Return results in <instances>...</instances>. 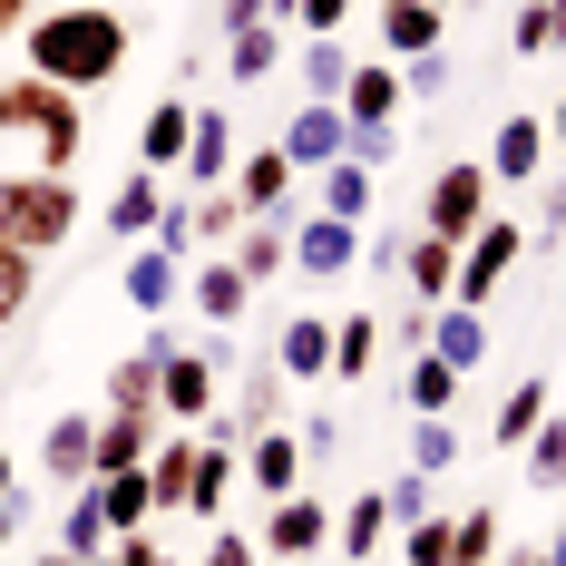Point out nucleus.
<instances>
[{"mask_svg": "<svg viewBox=\"0 0 566 566\" xmlns=\"http://www.w3.org/2000/svg\"><path fill=\"white\" fill-rule=\"evenodd\" d=\"M10 537H20V499H0V547H10Z\"/></svg>", "mask_w": 566, "mask_h": 566, "instance_id": "56", "label": "nucleus"}, {"mask_svg": "<svg viewBox=\"0 0 566 566\" xmlns=\"http://www.w3.org/2000/svg\"><path fill=\"white\" fill-rule=\"evenodd\" d=\"M547 20H557V50H566V0H547Z\"/></svg>", "mask_w": 566, "mask_h": 566, "instance_id": "59", "label": "nucleus"}, {"mask_svg": "<svg viewBox=\"0 0 566 566\" xmlns=\"http://www.w3.org/2000/svg\"><path fill=\"white\" fill-rule=\"evenodd\" d=\"M226 186H234V206H244V216H293V186H303V167H293L283 147H244Z\"/></svg>", "mask_w": 566, "mask_h": 566, "instance_id": "9", "label": "nucleus"}, {"mask_svg": "<svg viewBox=\"0 0 566 566\" xmlns=\"http://www.w3.org/2000/svg\"><path fill=\"white\" fill-rule=\"evenodd\" d=\"M381 537H391V499H381V489H361V499L333 517V547H342V557H381Z\"/></svg>", "mask_w": 566, "mask_h": 566, "instance_id": "29", "label": "nucleus"}, {"mask_svg": "<svg viewBox=\"0 0 566 566\" xmlns=\"http://www.w3.org/2000/svg\"><path fill=\"white\" fill-rule=\"evenodd\" d=\"M400 98H410L400 88V59H352V78H342V117L352 127H391Z\"/></svg>", "mask_w": 566, "mask_h": 566, "instance_id": "16", "label": "nucleus"}, {"mask_svg": "<svg viewBox=\"0 0 566 566\" xmlns=\"http://www.w3.org/2000/svg\"><path fill=\"white\" fill-rule=\"evenodd\" d=\"M274 10H293V0H274Z\"/></svg>", "mask_w": 566, "mask_h": 566, "instance_id": "62", "label": "nucleus"}, {"mask_svg": "<svg viewBox=\"0 0 566 566\" xmlns=\"http://www.w3.org/2000/svg\"><path fill=\"white\" fill-rule=\"evenodd\" d=\"M264 557H323L333 547V509L313 499V489H293V499H274L264 509V537H254Z\"/></svg>", "mask_w": 566, "mask_h": 566, "instance_id": "8", "label": "nucleus"}, {"mask_svg": "<svg viewBox=\"0 0 566 566\" xmlns=\"http://www.w3.org/2000/svg\"><path fill=\"white\" fill-rule=\"evenodd\" d=\"M30 293H40V254H20V244H0V333L30 313Z\"/></svg>", "mask_w": 566, "mask_h": 566, "instance_id": "36", "label": "nucleus"}, {"mask_svg": "<svg viewBox=\"0 0 566 566\" xmlns=\"http://www.w3.org/2000/svg\"><path fill=\"white\" fill-rule=\"evenodd\" d=\"M0 499H20V459L0 450Z\"/></svg>", "mask_w": 566, "mask_h": 566, "instance_id": "55", "label": "nucleus"}, {"mask_svg": "<svg viewBox=\"0 0 566 566\" xmlns=\"http://www.w3.org/2000/svg\"><path fill=\"white\" fill-rule=\"evenodd\" d=\"M226 264L254 283V293H264L274 274H293V216H244V226H234V244H226Z\"/></svg>", "mask_w": 566, "mask_h": 566, "instance_id": "14", "label": "nucleus"}, {"mask_svg": "<svg viewBox=\"0 0 566 566\" xmlns=\"http://www.w3.org/2000/svg\"><path fill=\"white\" fill-rule=\"evenodd\" d=\"M430 313H440V303H410V313H391V342H400V352H430Z\"/></svg>", "mask_w": 566, "mask_h": 566, "instance_id": "51", "label": "nucleus"}, {"mask_svg": "<svg viewBox=\"0 0 566 566\" xmlns=\"http://www.w3.org/2000/svg\"><path fill=\"white\" fill-rule=\"evenodd\" d=\"M108 410H157V361H147V352L108 361Z\"/></svg>", "mask_w": 566, "mask_h": 566, "instance_id": "37", "label": "nucleus"}, {"mask_svg": "<svg viewBox=\"0 0 566 566\" xmlns=\"http://www.w3.org/2000/svg\"><path fill=\"white\" fill-rule=\"evenodd\" d=\"M509 40H517L527 59H547V50H557V20H547V0H527V10H517V20H509Z\"/></svg>", "mask_w": 566, "mask_h": 566, "instance_id": "43", "label": "nucleus"}, {"mask_svg": "<svg viewBox=\"0 0 566 566\" xmlns=\"http://www.w3.org/2000/svg\"><path fill=\"white\" fill-rule=\"evenodd\" d=\"M88 566H127V557H117V547H108V557H88Z\"/></svg>", "mask_w": 566, "mask_h": 566, "instance_id": "60", "label": "nucleus"}, {"mask_svg": "<svg viewBox=\"0 0 566 566\" xmlns=\"http://www.w3.org/2000/svg\"><path fill=\"white\" fill-rule=\"evenodd\" d=\"M186 127H196V108H186V88H176V98H157V108H147V127H137V167L176 176V167H186Z\"/></svg>", "mask_w": 566, "mask_h": 566, "instance_id": "23", "label": "nucleus"}, {"mask_svg": "<svg viewBox=\"0 0 566 566\" xmlns=\"http://www.w3.org/2000/svg\"><path fill=\"white\" fill-rule=\"evenodd\" d=\"M440 10H450V0H440Z\"/></svg>", "mask_w": 566, "mask_h": 566, "instance_id": "63", "label": "nucleus"}, {"mask_svg": "<svg viewBox=\"0 0 566 566\" xmlns=\"http://www.w3.org/2000/svg\"><path fill=\"white\" fill-rule=\"evenodd\" d=\"M234 479H254V489H264V509H274V499H293V489H303V440H293V430H254V440H244V450H234Z\"/></svg>", "mask_w": 566, "mask_h": 566, "instance_id": "12", "label": "nucleus"}, {"mask_svg": "<svg viewBox=\"0 0 566 566\" xmlns=\"http://www.w3.org/2000/svg\"><path fill=\"white\" fill-rule=\"evenodd\" d=\"M410 469H420V479L459 469V430H450V420H410Z\"/></svg>", "mask_w": 566, "mask_h": 566, "instance_id": "40", "label": "nucleus"}, {"mask_svg": "<svg viewBox=\"0 0 566 566\" xmlns=\"http://www.w3.org/2000/svg\"><path fill=\"white\" fill-rule=\"evenodd\" d=\"M430 352H440L450 371H479V361H489V313H479V303H440V313H430Z\"/></svg>", "mask_w": 566, "mask_h": 566, "instance_id": "21", "label": "nucleus"}, {"mask_svg": "<svg viewBox=\"0 0 566 566\" xmlns=\"http://www.w3.org/2000/svg\"><path fill=\"white\" fill-rule=\"evenodd\" d=\"M59 547H69V557H108V499H98V479H88V489H69Z\"/></svg>", "mask_w": 566, "mask_h": 566, "instance_id": "32", "label": "nucleus"}, {"mask_svg": "<svg viewBox=\"0 0 566 566\" xmlns=\"http://www.w3.org/2000/svg\"><path fill=\"white\" fill-rule=\"evenodd\" d=\"M0 137L30 147V167L69 176V167H78V147H88V108H78V88L20 69V78H0Z\"/></svg>", "mask_w": 566, "mask_h": 566, "instance_id": "2", "label": "nucleus"}, {"mask_svg": "<svg viewBox=\"0 0 566 566\" xmlns=\"http://www.w3.org/2000/svg\"><path fill=\"white\" fill-rule=\"evenodd\" d=\"M293 440H303V469H323V459L342 450V420H303V430H293Z\"/></svg>", "mask_w": 566, "mask_h": 566, "instance_id": "50", "label": "nucleus"}, {"mask_svg": "<svg viewBox=\"0 0 566 566\" xmlns=\"http://www.w3.org/2000/svg\"><path fill=\"white\" fill-rule=\"evenodd\" d=\"M400 274H410V303H450V293H459V244H450V234H420V226H410Z\"/></svg>", "mask_w": 566, "mask_h": 566, "instance_id": "20", "label": "nucleus"}, {"mask_svg": "<svg viewBox=\"0 0 566 566\" xmlns=\"http://www.w3.org/2000/svg\"><path fill=\"white\" fill-rule=\"evenodd\" d=\"M391 157H400V137H391V127H352V167H371V176H381Z\"/></svg>", "mask_w": 566, "mask_h": 566, "instance_id": "48", "label": "nucleus"}, {"mask_svg": "<svg viewBox=\"0 0 566 566\" xmlns=\"http://www.w3.org/2000/svg\"><path fill=\"white\" fill-rule=\"evenodd\" d=\"M400 254H410V226H400V234L361 226V264H381V274H400Z\"/></svg>", "mask_w": 566, "mask_h": 566, "instance_id": "49", "label": "nucleus"}, {"mask_svg": "<svg viewBox=\"0 0 566 566\" xmlns=\"http://www.w3.org/2000/svg\"><path fill=\"white\" fill-rule=\"evenodd\" d=\"M30 566H88V557H69V547H40V557H30Z\"/></svg>", "mask_w": 566, "mask_h": 566, "instance_id": "58", "label": "nucleus"}, {"mask_svg": "<svg viewBox=\"0 0 566 566\" xmlns=\"http://www.w3.org/2000/svg\"><path fill=\"white\" fill-rule=\"evenodd\" d=\"M30 20H40V10H30V0H0V40H20V30H30Z\"/></svg>", "mask_w": 566, "mask_h": 566, "instance_id": "53", "label": "nucleus"}, {"mask_svg": "<svg viewBox=\"0 0 566 566\" xmlns=\"http://www.w3.org/2000/svg\"><path fill=\"white\" fill-rule=\"evenodd\" d=\"M381 499H391V527H410V517H430V479H420V469H400Z\"/></svg>", "mask_w": 566, "mask_h": 566, "instance_id": "44", "label": "nucleus"}, {"mask_svg": "<svg viewBox=\"0 0 566 566\" xmlns=\"http://www.w3.org/2000/svg\"><path fill=\"white\" fill-rule=\"evenodd\" d=\"M216 410V352H176V361H157V420H176V430H196Z\"/></svg>", "mask_w": 566, "mask_h": 566, "instance_id": "7", "label": "nucleus"}, {"mask_svg": "<svg viewBox=\"0 0 566 566\" xmlns=\"http://www.w3.org/2000/svg\"><path fill=\"white\" fill-rule=\"evenodd\" d=\"M547 147H557V157H566V98H557V108H547Z\"/></svg>", "mask_w": 566, "mask_h": 566, "instance_id": "54", "label": "nucleus"}, {"mask_svg": "<svg viewBox=\"0 0 566 566\" xmlns=\"http://www.w3.org/2000/svg\"><path fill=\"white\" fill-rule=\"evenodd\" d=\"M450 78H459V69H450V50H420V59H400V88H410V98H440Z\"/></svg>", "mask_w": 566, "mask_h": 566, "instance_id": "42", "label": "nucleus"}, {"mask_svg": "<svg viewBox=\"0 0 566 566\" xmlns=\"http://www.w3.org/2000/svg\"><path fill=\"white\" fill-rule=\"evenodd\" d=\"M489 157H450V167L430 176V196H420V234H450V244H469V234L489 226Z\"/></svg>", "mask_w": 566, "mask_h": 566, "instance_id": "4", "label": "nucleus"}, {"mask_svg": "<svg viewBox=\"0 0 566 566\" xmlns=\"http://www.w3.org/2000/svg\"><path fill=\"white\" fill-rule=\"evenodd\" d=\"M371 361H381V313H342V323H333V391H342V381H361Z\"/></svg>", "mask_w": 566, "mask_h": 566, "instance_id": "30", "label": "nucleus"}, {"mask_svg": "<svg viewBox=\"0 0 566 566\" xmlns=\"http://www.w3.org/2000/svg\"><path fill=\"white\" fill-rule=\"evenodd\" d=\"M234 117L226 108H196V127H186V186H226L234 176Z\"/></svg>", "mask_w": 566, "mask_h": 566, "instance_id": "19", "label": "nucleus"}, {"mask_svg": "<svg viewBox=\"0 0 566 566\" xmlns=\"http://www.w3.org/2000/svg\"><path fill=\"white\" fill-rule=\"evenodd\" d=\"M157 216H167V176H157V167H137V176H127V186L108 196V234L147 244V234H157Z\"/></svg>", "mask_w": 566, "mask_h": 566, "instance_id": "25", "label": "nucleus"}, {"mask_svg": "<svg viewBox=\"0 0 566 566\" xmlns=\"http://www.w3.org/2000/svg\"><path fill=\"white\" fill-rule=\"evenodd\" d=\"M283 391H293V381H283V371H274V352H264V361H254V371L234 381V410H226V420H234V440L274 430V420H283Z\"/></svg>", "mask_w": 566, "mask_h": 566, "instance_id": "26", "label": "nucleus"}, {"mask_svg": "<svg viewBox=\"0 0 566 566\" xmlns=\"http://www.w3.org/2000/svg\"><path fill=\"white\" fill-rule=\"evenodd\" d=\"M352 264H361V226H342V216H303V226H293V274L342 283Z\"/></svg>", "mask_w": 566, "mask_h": 566, "instance_id": "13", "label": "nucleus"}, {"mask_svg": "<svg viewBox=\"0 0 566 566\" xmlns=\"http://www.w3.org/2000/svg\"><path fill=\"white\" fill-rule=\"evenodd\" d=\"M274 371L323 391V381H333V313H293V323L274 333Z\"/></svg>", "mask_w": 566, "mask_h": 566, "instance_id": "15", "label": "nucleus"}, {"mask_svg": "<svg viewBox=\"0 0 566 566\" xmlns=\"http://www.w3.org/2000/svg\"><path fill=\"white\" fill-rule=\"evenodd\" d=\"M117 293H127L137 313H157V323H167L176 303H186V254H167V244H137V254L117 264Z\"/></svg>", "mask_w": 566, "mask_h": 566, "instance_id": "11", "label": "nucleus"}, {"mask_svg": "<svg viewBox=\"0 0 566 566\" xmlns=\"http://www.w3.org/2000/svg\"><path fill=\"white\" fill-rule=\"evenodd\" d=\"M234 450H244V440H226V430H196V479H186V517H226V499H234Z\"/></svg>", "mask_w": 566, "mask_h": 566, "instance_id": "18", "label": "nucleus"}, {"mask_svg": "<svg viewBox=\"0 0 566 566\" xmlns=\"http://www.w3.org/2000/svg\"><path fill=\"white\" fill-rule=\"evenodd\" d=\"M30 78H59V88H108L117 69H127V50H137V30L117 20L108 0H59V10H40L30 30Z\"/></svg>", "mask_w": 566, "mask_h": 566, "instance_id": "1", "label": "nucleus"}, {"mask_svg": "<svg viewBox=\"0 0 566 566\" xmlns=\"http://www.w3.org/2000/svg\"><path fill=\"white\" fill-rule=\"evenodd\" d=\"M499 186H527V176H547V117H499V157H489Z\"/></svg>", "mask_w": 566, "mask_h": 566, "instance_id": "22", "label": "nucleus"}, {"mask_svg": "<svg viewBox=\"0 0 566 566\" xmlns=\"http://www.w3.org/2000/svg\"><path fill=\"white\" fill-rule=\"evenodd\" d=\"M98 499H108V537L157 527V489H147V469H108V479H98Z\"/></svg>", "mask_w": 566, "mask_h": 566, "instance_id": "28", "label": "nucleus"}, {"mask_svg": "<svg viewBox=\"0 0 566 566\" xmlns=\"http://www.w3.org/2000/svg\"><path fill=\"white\" fill-rule=\"evenodd\" d=\"M440 30H450V10H440V0H381V50H391V59L440 50Z\"/></svg>", "mask_w": 566, "mask_h": 566, "instance_id": "24", "label": "nucleus"}, {"mask_svg": "<svg viewBox=\"0 0 566 566\" xmlns=\"http://www.w3.org/2000/svg\"><path fill=\"white\" fill-rule=\"evenodd\" d=\"M216 20H226V40H234V30H254V20H274V0H216Z\"/></svg>", "mask_w": 566, "mask_h": 566, "instance_id": "52", "label": "nucleus"}, {"mask_svg": "<svg viewBox=\"0 0 566 566\" xmlns=\"http://www.w3.org/2000/svg\"><path fill=\"white\" fill-rule=\"evenodd\" d=\"M274 69H283V40H274V20H254V30H234V40H226V78H234V88H264Z\"/></svg>", "mask_w": 566, "mask_h": 566, "instance_id": "31", "label": "nucleus"}, {"mask_svg": "<svg viewBox=\"0 0 566 566\" xmlns=\"http://www.w3.org/2000/svg\"><path fill=\"white\" fill-rule=\"evenodd\" d=\"M527 489H566V410L527 430Z\"/></svg>", "mask_w": 566, "mask_h": 566, "instance_id": "35", "label": "nucleus"}, {"mask_svg": "<svg viewBox=\"0 0 566 566\" xmlns=\"http://www.w3.org/2000/svg\"><path fill=\"white\" fill-rule=\"evenodd\" d=\"M78 234V186L50 167H0V244L20 254H59Z\"/></svg>", "mask_w": 566, "mask_h": 566, "instance_id": "3", "label": "nucleus"}, {"mask_svg": "<svg viewBox=\"0 0 566 566\" xmlns=\"http://www.w3.org/2000/svg\"><path fill=\"white\" fill-rule=\"evenodd\" d=\"M566 234V176H547V196H537V226H527V244H557Z\"/></svg>", "mask_w": 566, "mask_h": 566, "instance_id": "47", "label": "nucleus"}, {"mask_svg": "<svg viewBox=\"0 0 566 566\" xmlns=\"http://www.w3.org/2000/svg\"><path fill=\"white\" fill-rule=\"evenodd\" d=\"M557 410V381H517L509 400H499V450H527V430Z\"/></svg>", "mask_w": 566, "mask_h": 566, "instance_id": "33", "label": "nucleus"}, {"mask_svg": "<svg viewBox=\"0 0 566 566\" xmlns=\"http://www.w3.org/2000/svg\"><path fill=\"white\" fill-rule=\"evenodd\" d=\"M293 20H303V40H342L352 0H293Z\"/></svg>", "mask_w": 566, "mask_h": 566, "instance_id": "46", "label": "nucleus"}, {"mask_svg": "<svg viewBox=\"0 0 566 566\" xmlns=\"http://www.w3.org/2000/svg\"><path fill=\"white\" fill-rule=\"evenodd\" d=\"M400 566H450V517H410L400 527Z\"/></svg>", "mask_w": 566, "mask_h": 566, "instance_id": "41", "label": "nucleus"}, {"mask_svg": "<svg viewBox=\"0 0 566 566\" xmlns=\"http://www.w3.org/2000/svg\"><path fill=\"white\" fill-rule=\"evenodd\" d=\"M459 381H469V371H450L440 352H410V381H400V391H410V420H450Z\"/></svg>", "mask_w": 566, "mask_h": 566, "instance_id": "27", "label": "nucleus"}, {"mask_svg": "<svg viewBox=\"0 0 566 566\" xmlns=\"http://www.w3.org/2000/svg\"><path fill=\"white\" fill-rule=\"evenodd\" d=\"M196 566H264V547H254V537H234V527H216V537L196 547Z\"/></svg>", "mask_w": 566, "mask_h": 566, "instance_id": "45", "label": "nucleus"}, {"mask_svg": "<svg viewBox=\"0 0 566 566\" xmlns=\"http://www.w3.org/2000/svg\"><path fill=\"white\" fill-rule=\"evenodd\" d=\"M489 557H499V509L450 517V566H489Z\"/></svg>", "mask_w": 566, "mask_h": 566, "instance_id": "39", "label": "nucleus"}, {"mask_svg": "<svg viewBox=\"0 0 566 566\" xmlns=\"http://www.w3.org/2000/svg\"><path fill=\"white\" fill-rule=\"evenodd\" d=\"M509 566H557V557H509Z\"/></svg>", "mask_w": 566, "mask_h": 566, "instance_id": "61", "label": "nucleus"}, {"mask_svg": "<svg viewBox=\"0 0 566 566\" xmlns=\"http://www.w3.org/2000/svg\"><path fill=\"white\" fill-rule=\"evenodd\" d=\"M186 303H196V323H216V333H226V323L254 313V283L234 274L226 254H206V264H186Z\"/></svg>", "mask_w": 566, "mask_h": 566, "instance_id": "17", "label": "nucleus"}, {"mask_svg": "<svg viewBox=\"0 0 566 566\" xmlns=\"http://www.w3.org/2000/svg\"><path fill=\"white\" fill-rule=\"evenodd\" d=\"M537 557H557V566H566V509H557V537H547V547H537Z\"/></svg>", "mask_w": 566, "mask_h": 566, "instance_id": "57", "label": "nucleus"}, {"mask_svg": "<svg viewBox=\"0 0 566 566\" xmlns=\"http://www.w3.org/2000/svg\"><path fill=\"white\" fill-rule=\"evenodd\" d=\"M283 157L303 176H323V167H342L352 157V117H342V98H303V108L283 117V137H274Z\"/></svg>", "mask_w": 566, "mask_h": 566, "instance_id": "6", "label": "nucleus"}, {"mask_svg": "<svg viewBox=\"0 0 566 566\" xmlns=\"http://www.w3.org/2000/svg\"><path fill=\"white\" fill-rule=\"evenodd\" d=\"M40 479H59V489H88L98 479V420L88 410H59L50 430H40Z\"/></svg>", "mask_w": 566, "mask_h": 566, "instance_id": "10", "label": "nucleus"}, {"mask_svg": "<svg viewBox=\"0 0 566 566\" xmlns=\"http://www.w3.org/2000/svg\"><path fill=\"white\" fill-rule=\"evenodd\" d=\"M517 254H527V226H509V216L489 206V226L459 244V293H450V303H479V313H489V293L517 274Z\"/></svg>", "mask_w": 566, "mask_h": 566, "instance_id": "5", "label": "nucleus"}, {"mask_svg": "<svg viewBox=\"0 0 566 566\" xmlns=\"http://www.w3.org/2000/svg\"><path fill=\"white\" fill-rule=\"evenodd\" d=\"M323 216H342V226H371V167H323Z\"/></svg>", "mask_w": 566, "mask_h": 566, "instance_id": "34", "label": "nucleus"}, {"mask_svg": "<svg viewBox=\"0 0 566 566\" xmlns=\"http://www.w3.org/2000/svg\"><path fill=\"white\" fill-rule=\"evenodd\" d=\"M342 78H352V50L342 40H303V98H342Z\"/></svg>", "mask_w": 566, "mask_h": 566, "instance_id": "38", "label": "nucleus"}]
</instances>
